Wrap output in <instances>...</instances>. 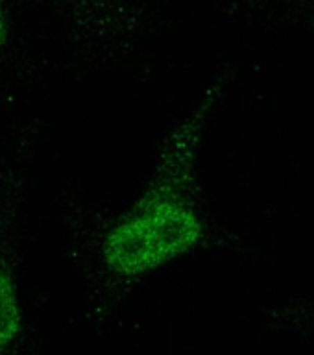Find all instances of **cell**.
Returning <instances> with one entry per match:
<instances>
[{
	"instance_id": "7a4b0ae2",
	"label": "cell",
	"mask_w": 314,
	"mask_h": 355,
	"mask_svg": "<svg viewBox=\"0 0 314 355\" xmlns=\"http://www.w3.org/2000/svg\"><path fill=\"white\" fill-rule=\"evenodd\" d=\"M21 326L19 302L8 272L0 268V352L13 340Z\"/></svg>"
},
{
	"instance_id": "6da1fadb",
	"label": "cell",
	"mask_w": 314,
	"mask_h": 355,
	"mask_svg": "<svg viewBox=\"0 0 314 355\" xmlns=\"http://www.w3.org/2000/svg\"><path fill=\"white\" fill-rule=\"evenodd\" d=\"M202 237V224L189 205L152 198L116 224L104 241V259L122 276H137L185 254Z\"/></svg>"
},
{
	"instance_id": "3957f363",
	"label": "cell",
	"mask_w": 314,
	"mask_h": 355,
	"mask_svg": "<svg viewBox=\"0 0 314 355\" xmlns=\"http://www.w3.org/2000/svg\"><path fill=\"white\" fill-rule=\"evenodd\" d=\"M4 41H6V22H4V15H2V11H0V49H2Z\"/></svg>"
}]
</instances>
